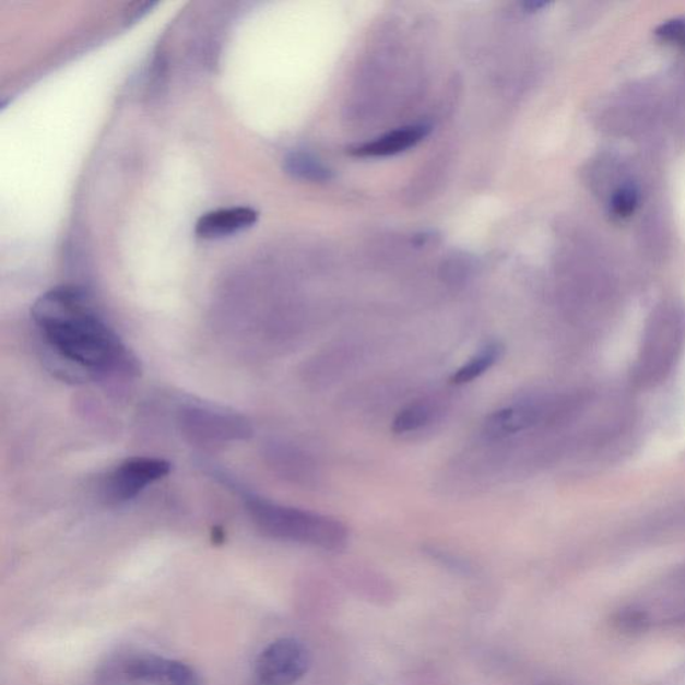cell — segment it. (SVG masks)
Instances as JSON below:
<instances>
[{"mask_svg": "<svg viewBox=\"0 0 685 685\" xmlns=\"http://www.w3.org/2000/svg\"><path fill=\"white\" fill-rule=\"evenodd\" d=\"M32 315L54 357L76 378L140 371L137 357L95 311L85 291L58 287L46 292Z\"/></svg>", "mask_w": 685, "mask_h": 685, "instance_id": "obj_1", "label": "cell"}, {"mask_svg": "<svg viewBox=\"0 0 685 685\" xmlns=\"http://www.w3.org/2000/svg\"><path fill=\"white\" fill-rule=\"evenodd\" d=\"M256 527L273 539L339 551L347 544V528L335 518L287 508L255 494H243Z\"/></svg>", "mask_w": 685, "mask_h": 685, "instance_id": "obj_2", "label": "cell"}, {"mask_svg": "<svg viewBox=\"0 0 685 685\" xmlns=\"http://www.w3.org/2000/svg\"><path fill=\"white\" fill-rule=\"evenodd\" d=\"M685 350V309L675 304L654 311L642 333L635 367L636 383L652 389L663 385Z\"/></svg>", "mask_w": 685, "mask_h": 685, "instance_id": "obj_3", "label": "cell"}, {"mask_svg": "<svg viewBox=\"0 0 685 685\" xmlns=\"http://www.w3.org/2000/svg\"><path fill=\"white\" fill-rule=\"evenodd\" d=\"M170 470L172 464L161 458H129L107 474L103 485L104 498L110 504L128 503L154 482L165 479Z\"/></svg>", "mask_w": 685, "mask_h": 685, "instance_id": "obj_4", "label": "cell"}, {"mask_svg": "<svg viewBox=\"0 0 685 685\" xmlns=\"http://www.w3.org/2000/svg\"><path fill=\"white\" fill-rule=\"evenodd\" d=\"M309 663L308 649L300 641L277 640L268 646L256 661V684L294 685L306 675Z\"/></svg>", "mask_w": 685, "mask_h": 685, "instance_id": "obj_5", "label": "cell"}, {"mask_svg": "<svg viewBox=\"0 0 685 685\" xmlns=\"http://www.w3.org/2000/svg\"><path fill=\"white\" fill-rule=\"evenodd\" d=\"M574 406V401H565V399H540V401L516 404L513 408L499 410L488 416L485 433L492 438H503L540 425L541 422L556 420Z\"/></svg>", "mask_w": 685, "mask_h": 685, "instance_id": "obj_6", "label": "cell"}, {"mask_svg": "<svg viewBox=\"0 0 685 685\" xmlns=\"http://www.w3.org/2000/svg\"><path fill=\"white\" fill-rule=\"evenodd\" d=\"M125 675L130 681L147 685H202L192 666L181 661L158 657H141L129 661Z\"/></svg>", "mask_w": 685, "mask_h": 685, "instance_id": "obj_7", "label": "cell"}, {"mask_svg": "<svg viewBox=\"0 0 685 685\" xmlns=\"http://www.w3.org/2000/svg\"><path fill=\"white\" fill-rule=\"evenodd\" d=\"M184 413V423L189 432L202 439L238 438L248 434L247 423L235 415L205 409H190Z\"/></svg>", "mask_w": 685, "mask_h": 685, "instance_id": "obj_8", "label": "cell"}, {"mask_svg": "<svg viewBox=\"0 0 685 685\" xmlns=\"http://www.w3.org/2000/svg\"><path fill=\"white\" fill-rule=\"evenodd\" d=\"M259 214L252 208H226L202 214L196 224V234L204 238H219L237 234L258 222Z\"/></svg>", "mask_w": 685, "mask_h": 685, "instance_id": "obj_9", "label": "cell"}, {"mask_svg": "<svg viewBox=\"0 0 685 685\" xmlns=\"http://www.w3.org/2000/svg\"><path fill=\"white\" fill-rule=\"evenodd\" d=\"M430 133L427 125H411V127L394 130L379 139L366 142V144L351 149V154L356 157H389L406 152L408 149L420 144Z\"/></svg>", "mask_w": 685, "mask_h": 685, "instance_id": "obj_10", "label": "cell"}, {"mask_svg": "<svg viewBox=\"0 0 685 685\" xmlns=\"http://www.w3.org/2000/svg\"><path fill=\"white\" fill-rule=\"evenodd\" d=\"M504 355V345L494 342L485 345L479 354L472 357L466 365H463L457 373L452 374L450 382L452 385H466L473 382L481 375H484L488 368H492L501 359Z\"/></svg>", "mask_w": 685, "mask_h": 685, "instance_id": "obj_11", "label": "cell"}, {"mask_svg": "<svg viewBox=\"0 0 685 685\" xmlns=\"http://www.w3.org/2000/svg\"><path fill=\"white\" fill-rule=\"evenodd\" d=\"M433 410L427 403L410 404L395 416L392 422V432L395 434H408L420 430L430 422Z\"/></svg>", "mask_w": 685, "mask_h": 685, "instance_id": "obj_12", "label": "cell"}, {"mask_svg": "<svg viewBox=\"0 0 685 685\" xmlns=\"http://www.w3.org/2000/svg\"><path fill=\"white\" fill-rule=\"evenodd\" d=\"M285 169L292 176L304 178V180L326 181L330 178V172L319 164L317 160L307 154L295 153L285 160Z\"/></svg>", "mask_w": 685, "mask_h": 685, "instance_id": "obj_13", "label": "cell"}, {"mask_svg": "<svg viewBox=\"0 0 685 685\" xmlns=\"http://www.w3.org/2000/svg\"><path fill=\"white\" fill-rule=\"evenodd\" d=\"M637 204H639L637 190L633 187H625L613 196L612 214L617 219L629 217L635 212Z\"/></svg>", "mask_w": 685, "mask_h": 685, "instance_id": "obj_14", "label": "cell"}, {"mask_svg": "<svg viewBox=\"0 0 685 685\" xmlns=\"http://www.w3.org/2000/svg\"><path fill=\"white\" fill-rule=\"evenodd\" d=\"M658 35L665 40L685 46V22L671 21L658 29Z\"/></svg>", "mask_w": 685, "mask_h": 685, "instance_id": "obj_15", "label": "cell"}]
</instances>
